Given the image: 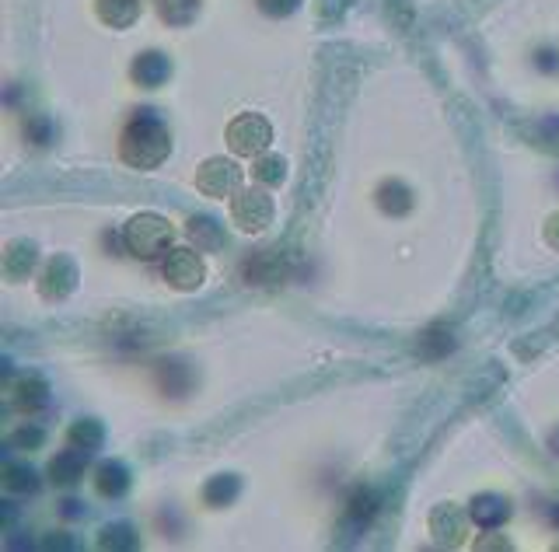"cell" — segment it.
<instances>
[{
  "label": "cell",
  "mask_w": 559,
  "mask_h": 552,
  "mask_svg": "<svg viewBox=\"0 0 559 552\" xmlns=\"http://www.w3.org/2000/svg\"><path fill=\"white\" fill-rule=\"evenodd\" d=\"M168 151H172V133H168L165 123L151 116L133 119L123 130V137H119V158L130 168H140V172L158 168L168 158Z\"/></svg>",
  "instance_id": "1"
},
{
  "label": "cell",
  "mask_w": 559,
  "mask_h": 552,
  "mask_svg": "<svg viewBox=\"0 0 559 552\" xmlns=\"http://www.w3.org/2000/svg\"><path fill=\"white\" fill-rule=\"evenodd\" d=\"M172 238H175L172 224H168L165 217H158V214H140L123 228L126 252H130V256H137V259L165 256L168 245H172Z\"/></svg>",
  "instance_id": "2"
},
{
  "label": "cell",
  "mask_w": 559,
  "mask_h": 552,
  "mask_svg": "<svg viewBox=\"0 0 559 552\" xmlns=\"http://www.w3.org/2000/svg\"><path fill=\"white\" fill-rule=\"evenodd\" d=\"M228 144H231V151L242 154V158H263L273 144V130L263 116L245 112V116H238L235 123L228 126Z\"/></svg>",
  "instance_id": "3"
},
{
  "label": "cell",
  "mask_w": 559,
  "mask_h": 552,
  "mask_svg": "<svg viewBox=\"0 0 559 552\" xmlns=\"http://www.w3.org/2000/svg\"><path fill=\"white\" fill-rule=\"evenodd\" d=\"M231 217L242 231L256 235V231H266L273 221V200L263 193V189H238L235 200H231Z\"/></svg>",
  "instance_id": "4"
},
{
  "label": "cell",
  "mask_w": 559,
  "mask_h": 552,
  "mask_svg": "<svg viewBox=\"0 0 559 552\" xmlns=\"http://www.w3.org/2000/svg\"><path fill=\"white\" fill-rule=\"evenodd\" d=\"M196 189L214 200H224V196L238 193L242 189V168L235 161H224V158H210L207 165L196 172Z\"/></svg>",
  "instance_id": "5"
},
{
  "label": "cell",
  "mask_w": 559,
  "mask_h": 552,
  "mask_svg": "<svg viewBox=\"0 0 559 552\" xmlns=\"http://www.w3.org/2000/svg\"><path fill=\"white\" fill-rule=\"evenodd\" d=\"M161 276H165V283H172L175 290H196L203 283V259L196 256V252L189 249H172L165 256V263H161Z\"/></svg>",
  "instance_id": "6"
},
{
  "label": "cell",
  "mask_w": 559,
  "mask_h": 552,
  "mask_svg": "<svg viewBox=\"0 0 559 552\" xmlns=\"http://www.w3.org/2000/svg\"><path fill=\"white\" fill-rule=\"evenodd\" d=\"M245 280L249 283H263V287H270V283H280L287 270H283V259L277 252H259V256H252L249 263H245Z\"/></svg>",
  "instance_id": "7"
},
{
  "label": "cell",
  "mask_w": 559,
  "mask_h": 552,
  "mask_svg": "<svg viewBox=\"0 0 559 552\" xmlns=\"http://www.w3.org/2000/svg\"><path fill=\"white\" fill-rule=\"evenodd\" d=\"M84 455H88V451H81V448L60 451V455L49 462V476H53V483H60V486L77 483L84 472Z\"/></svg>",
  "instance_id": "8"
},
{
  "label": "cell",
  "mask_w": 559,
  "mask_h": 552,
  "mask_svg": "<svg viewBox=\"0 0 559 552\" xmlns=\"http://www.w3.org/2000/svg\"><path fill=\"white\" fill-rule=\"evenodd\" d=\"M98 18L112 28H130L140 14V0H95Z\"/></svg>",
  "instance_id": "9"
},
{
  "label": "cell",
  "mask_w": 559,
  "mask_h": 552,
  "mask_svg": "<svg viewBox=\"0 0 559 552\" xmlns=\"http://www.w3.org/2000/svg\"><path fill=\"white\" fill-rule=\"evenodd\" d=\"M430 532H434L441 542H451V546H458V542H462V535H465L462 511H455V507H441V511L434 514V521H430Z\"/></svg>",
  "instance_id": "10"
},
{
  "label": "cell",
  "mask_w": 559,
  "mask_h": 552,
  "mask_svg": "<svg viewBox=\"0 0 559 552\" xmlns=\"http://www.w3.org/2000/svg\"><path fill=\"white\" fill-rule=\"evenodd\" d=\"M511 514V507H507L504 497H493V493H483V497L472 500V521L483 528H493L500 525V521Z\"/></svg>",
  "instance_id": "11"
},
{
  "label": "cell",
  "mask_w": 559,
  "mask_h": 552,
  "mask_svg": "<svg viewBox=\"0 0 559 552\" xmlns=\"http://www.w3.org/2000/svg\"><path fill=\"white\" fill-rule=\"evenodd\" d=\"M11 402L21 413H35L39 406H46V385H42L39 378H21L18 385L11 388Z\"/></svg>",
  "instance_id": "12"
},
{
  "label": "cell",
  "mask_w": 559,
  "mask_h": 552,
  "mask_svg": "<svg viewBox=\"0 0 559 552\" xmlns=\"http://www.w3.org/2000/svg\"><path fill=\"white\" fill-rule=\"evenodd\" d=\"M378 200H381V210H388V214H406V210L413 207V196H409L399 182H385V186L378 189Z\"/></svg>",
  "instance_id": "13"
},
{
  "label": "cell",
  "mask_w": 559,
  "mask_h": 552,
  "mask_svg": "<svg viewBox=\"0 0 559 552\" xmlns=\"http://www.w3.org/2000/svg\"><path fill=\"white\" fill-rule=\"evenodd\" d=\"M123 490H126V472H123V465L105 462L102 469H98V493H102V497H119Z\"/></svg>",
  "instance_id": "14"
},
{
  "label": "cell",
  "mask_w": 559,
  "mask_h": 552,
  "mask_svg": "<svg viewBox=\"0 0 559 552\" xmlns=\"http://www.w3.org/2000/svg\"><path fill=\"white\" fill-rule=\"evenodd\" d=\"M256 179L266 182V186H280L283 175H287V161L277 158V154H270V158H256Z\"/></svg>",
  "instance_id": "15"
},
{
  "label": "cell",
  "mask_w": 559,
  "mask_h": 552,
  "mask_svg": "<svg viewBox=\"0 0 559 552\" xmlns=\"http://www.w3.org/2000/svg\"><path fill=\"white\" fill-rule=\"evenodd\" d=\"M70 444H74V448H81V451H95L98 444H102V430H98V423H74V427H70Z\"/></svg>",
  "instance_id": "16"
},
{
  "label": "cell",
  "mask_w": 559,
  "mask_h": 552,
  "mask_svg": "<svg viewBox=\"0 0 559 552\" xmlns=\"http://www.w3.org/2000/svg\"><path fill=\"white\" fill-rule=\"evenodd\" d=\"M168 74V63L161 60V56H144V60L137 63V67H133V77H137V81H144V84H154L158 81V77H165Z\"/></svg>",
  "instance_id": "17"
},
{
  "label": "cell",
  "mask_w": 559,
  "mask_h": 552,
  "mask_svg": "<svg viewBox=\"0 0 559 552\" xmlns=\"http://www.w3.org/2000/svg\"><path fill=\"white\" fill-rule=\"evenodd\" d=\"M189 235L203 238V245H207V249H217V245H221V235H217V228L210 221H203V217H193V221H189Z\"/></svg>",
  "instance_id": "18"
},
{
  "label": "cell",
  "mask_w": 559,
  "mask_h": 552,
  "mask_svg": "<svg viewBox=\"0 0 559 552\" xmlns=\"http://www.w3.org/2000/svg\"><path fill=\"white\" fill-rule=\"evenodd\" d=\"M4 486H7V490H11V493H25V490H35V486L32 483H21V479H28V476H32V472H28V469H18V465H7V469H4Z\"/></svg>",
  "instance_id": "19"
},
{
  "label": "cell",
  "mask_w": 559,
  "mask_h": 552,
  "mask_svg": "<svg viewBox=\"0 0 559 552\" xmlns=\"http://www.w3.org/2000/svg\"><path fill=\"white\" fill-rule=\"evenodd\" d=\"M259 4H263L266 14H287V11H294L297 0H259Z\"/></svg>",
  "instance_id": "20"
},
{
  "label": "cell",
  "mask_w": 559,
  "mask_h": 552,
  "mask_svg": "<svg viewBox=\"0 0 559 552\" xmlns=\"http://www.w3.org/2000/svg\"><path fill=\"white\" fill-rule=\"evenodd\" d=\"M546 235H549V245H553V249H559V214L553 217V221H549V231H546Z\"/></svg>",
  "instance_id": "21"
}]
</instances>
